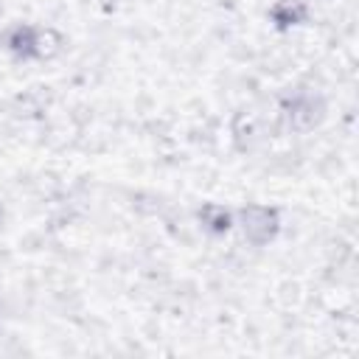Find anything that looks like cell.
Segmentation results:
<instances>
[{
  "label": "cell",
  "instance_id": "1",
  "mask_svg": "<svg viewBox=\"0 0 359 359\" xmlns=\"http://www.w3.org/2000/svg\"><path fill=\"white\" fill-rule=\"evenodd\" d=\"M238 219H241L244 236L252 244H269L278 236V227H280L278 210L266 208V205H247V208H241Z\"/></svg>",
  "mask_w": 359,
  "mask_h": 359
},
{
  "label": "cell",
  "instance_id": "2",
  "mask_svg": "<svg viewBox=\"0 0 359 359\" xmlns=\"http://www.w3.org/2000/svg\"><path fill=\"white\" fill-rule=\"evenodd\" d=\"M42 39H45V31H39L34 25H17V28H11L6 45L14 56L34 59V56H42Z\"/></svg>",
  "mask_w": 359,
  "mask_h": 359
},
{
  "label": "cell",
  "instance_id": "3",
  "mask_svg": "<svg viewBox=\"0 0 359 359\" xmlns=\"http://www.w3.org/2000/svg\"><path fill=\"white\" fill-rule=\"evenodd\" d=\"M283 109H286V115H289L292 123H297V126H311V123L320 121V109H323V107H320V101H317L314 95L300 93V95H292Z\"/></svg>",
  "mask_w": 359,
  "mask_h": 359
},
{
  "label": "cell",
  "instance_id": "4",
  "mask_svg": "<svg viewBox=\"0 0 359 359\" xmlns=\"http://www.w3.org/2000/svg\"><path fill=\"white\" fill-rule=\"evenodd\" d=\"M269 17L275 20L278 28H292L306 20V6H303V0H278L272 6Z\"/></svg>",
  "mask_w": 359,
  "mask_h": 359
},
{
  "label": "cell",
  "instance_id": "5",
  "mask_svg": "<svg viewBox=\"0 0 359 359\" xmlns=\"http://www.w3.org/2000/svg\"><path fill=\"white\" fill-rule=\"evenodd\" d=\"M199 222H202L210 233H227V230L233 227V216H230V210H227L224 205H216V202L202 205V210H199Z\"/></svg>",
  "mask_w": 359,
  "mask_h": 359
}]
</instances>
